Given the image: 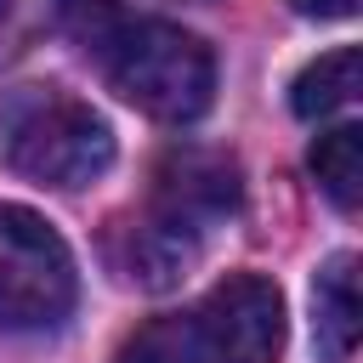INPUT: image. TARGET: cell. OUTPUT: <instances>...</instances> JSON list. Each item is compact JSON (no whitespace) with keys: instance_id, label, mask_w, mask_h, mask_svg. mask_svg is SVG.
<instances>
[{"instance_id":"obj_4","label":"cell","mask_w":363,"mask_h":363,"mask_svg":"<svg viewBox=\"0 0 363 363\" xmlns=\"http://www.w3.org/2000/svg\"><path fill=\"white\" fill-rule=\"evenodd\" d=\"M74 295L79 278L62 233L23 204H0V329L45 335L74 312Z\"/></svg>"},{"instance_id":"obj_1","label":"cell","mask_w":363,"mask_h":363,"mask_svg":"<svg viewBox=\"0 0 363 363\" xmlns=\"http://www.w3.org/2000/svg\"><path fill=\"white\" fill-rule=\"evenodd\" d=\"M57 11L74 45L102 68V79L147 119L187 125L210 108L216 57L199 34L159 17H130L119 0H57Z\"/></svg>"},{"instance_id":"obj_6","label":"cell","mask_w":363,"mask_h":363,"mask_svg":"<svg viewBox=\"0 0 363 363\" xmlns=\"http://www.w3.org/2000/svg\"><path fill=\"white\" fill-rule=\"evenodd\" d=\"M312 335L323 363H346L357 346V261L340 250L318 267L312 284Z\"/></svg>"},{"instance_id":"obj_3","label":"cell","mask_w":363,"mask_h":363,"mask_svg":"<svg viewBox=\"0 0 363 363\" xmlns=\"http://www.w3.org/2000/svg\"><path fill=\"white\" fill-rule=\"evenodd\" d=\"M0 153L23 182L91 187L113 164V130L91 102L57 85H23L0 113Z\"/></svg>"},{"instance_id":"obj_10","label":"cell","mask_w":363,"mask_h":363,"mask_svg":"<svg viewBox=\"0 0 363 363\" xmlns=\"http://www.w3.org/2000/svg\"><path fill=\"white\" fill-rule=\"evenodd\" d=\"M301 17H318V23H335V17H352L357 0H289Z\"/></svg>"},{"instance_id":"obj_7","label":"cell","mask_w":363,"mask_h":363,"mask_svg":"<svg viewBox=\"0 0 363 363\" xmlns=\"http://www.w3.org/2000/svg\"><path fill=\"white\" fill-rule=\"evenodd\" d=\"M357 91H363V51H357V45H335V51H323L318 62H306V68L295 74L289 108H295L301 119H329V113L352 108Z\"/></svg>"},{"instance_id":"obj_5","label":"cell","mask_w":363,"mask_h":363,"mask_svg":"<svg viewBox=\"0 0 363 363\" xmlns=\"http://www.w3.org/2000/svg\"><path fill=\"white\" fill-rule=\"evenodd\" d=\"M204 363H278L284 357V289L267 272H227L193 312Z\"/></svg>"},{"instance_id":"obj_8","label":"cell","mask_w":363,"mask_h":363,"mask_svg":"<svg viewBox=\"0 0 363 363\" xmlns=\"http://www.w3.org/2000/svg\"><path fill=\"white\" fill-rule=\"evenodd\" d=\"M312 176L335 199V210H357V199H363V130L357 125L323 130L312 142Z\"/></svg>"},{"instance_id":"obj_2","label":"cell","mask_w":363,"mask_h":363,"mask_svg":"<svg viewBox=\"0 0 363 363\" xmlns=\"http://www.w3.org/2000/svg\"><path fill=\"white\" fill-rule=\"evenodd\" d=\"M238 204V170L221 153H170L159 170L153 210L130 227V278L147 289H170L199 261L216 221Z\"/></svg>"},{"instance_id":"obj_9","label":"cell","mask_w":363,"mask_h":363,"mask_svg":"<svg viewBox=\"0 0 363 363\" xmlns=\"http://www.w3.org/2000/svg\"><path fill=\"white\" fill-rule=\"evenodd\" d=\"M119 363H204V346L193 318H153L125 340Z\"/></svg>"}]
</instances>
